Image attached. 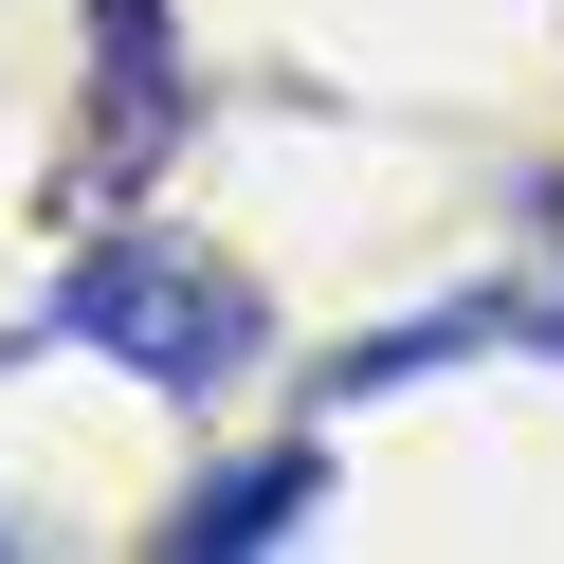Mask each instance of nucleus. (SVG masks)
<instances>
[{
	"label": "nucleus",
	"instance_id": "obj_1",
	"mask_svg": "<svg viewBox=\"0 0 564 564\" xmlns=\"http://www.w3.org/2000/svg\"><path fill=\"white\" fill-rule=\"evenodd\" d=\"M55 328H74V346H128V365H147V382H183V401L256 365V292H237L219 256H183V237H147V219L74 256V292H55Z\"/></svg>",
	"mask_w": 564,
	"mask_h": 564
},
{
	"label": "nucleus",
	"instance_id": "obj_2",
	"mask_svg": "<svg viewBox=\"0 0 564 564\" xmlns=\"http://www.w3.org/2000/svg\"><path fill=\"white\" fill-rule=\"evenodd\" d=\"M91 37H110V128H128V164L183 128V91H164V0H91Z\"/></svg>",
	"mask_w": 564,
	"mask_h": 564
},
{
	"label": "nucleus",
	"instance_id": "obj_3",
	"mask_svg": "<svg viewBox=\"0 0 564 564\" xmlns=\"http://www.w3.org/2000/svg\"><path fill=\"white\" fill-rule=\"evenodd\" d=\"M292 510H310V455H256V474H219L183 528H164V546H183V564H219V546H273Z\"/></svg>",
	"mask_w": 564,
	"mask_h": 564
},
{
	"label": "nucleus",
	"instance_id": "obj_4",
	"mask_svg": "<svg viewBox=\"0 0 564 564\" xmlns=\"http://www.w3.org/2000/svg\"><path fill=\"white\" fill-rule=\"evenodd\" d=\"M546 237H564V200H546ZM510 328H546V346H564V256H546V292H510Z\"/></svg>",
	"mask_w": 564,
	"mask_h": 564
}]
</instances>
